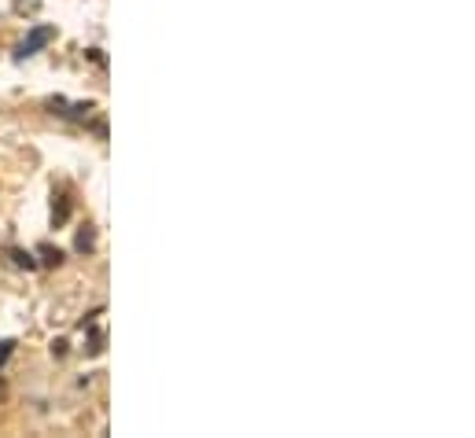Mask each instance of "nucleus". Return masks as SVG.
<instances>
[{"instance_id":"obj_3","label":"nucleus","mask_w":475,"mask_h":438,"mask_svg":"<svg viewBox=\"0 0 475 438\" xmlns=\"http://www.w3.org/2000/svg\"><path fill=\"white\" fill-rule=\"evenodd\" d=\"M49 107H67V100H49ZM88 111H92V104H74V111H67V118H88ZM52 115H60V111H52Z\"/></svg>"},{"instance_id":"obj_5","label":"nucleus","mask_w":475,"mask_h":438,"mask_svg":"<svg viewBox=\"0 0 475 438\" xmlns=\"http://www.w3.org/2000/svg\"><path fill=\"white\" fill-rule=\"evenodd\" d=\"M12 262H15L19 269H37V258L26 255V251H12Z\"/></svg>"},{"instance_id":"obj_1","label":"nucleus","mask_w":475,"mask_h":438,"mask_svg":"<svg viewBox=\"0 0 475 438\" xmlns=\"http://www.w3.org/2000/svg\"><path fill=\"white\" fill-rule=\"evenodd\" d=\"M56 41V26H49V23H37L30 33H26V41L15 48V60L23 63V60H30V56H37L41 48H49Z\"/></svg>"},{"instance_id":"obj_4","label":"nucleus","mask_w":475,"mask_h":438,"mask_svg":"<svg viewBox=\"0 0 475 438\" xmlns=\"http://www.w3.org/2000/svg\"><path fill=\"white\" fill-rule=\"evenodd\" d=\"M97 247V236H92V228H81L78 232V251H92Z\"/></svg>"},{"instance_id":"obj_6","label":"nucleus","mask_w":475,"mask_h":438,"mask_svg":"<svg viewBox=\"0 0 475 438\" xmlns=\"http://www.w3.org/2000/svg\"><path fill=\"white\" fill-rule=\"evenodd\" d=\"M12 354H15V339H0V368L8 365Z\"/></svg>"},{"instance_id":"obj_2","label":"nucleus","mask_w":475,"mask_h":438,"mask_svg":"<svg viewBox=\"0 0 475 438\" xmlns=\"http://www.w3.org/2000/svg\"><path fill=\"white\" fill-rule=\"evenodd\" d=\"M37 255H41L37 266H60V262H63V251H60V247H49V243H41Z\"/></svg>"}]
</instances>
